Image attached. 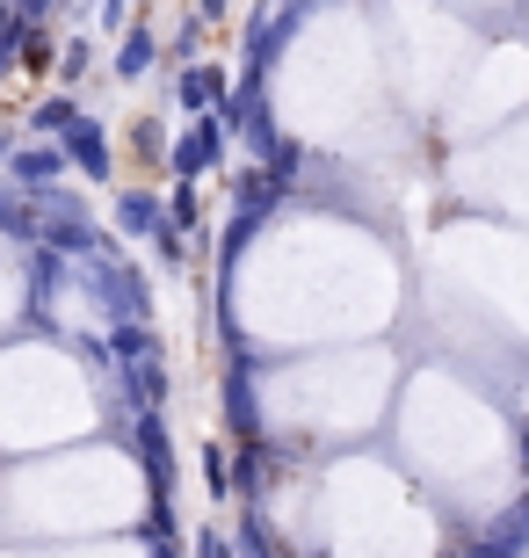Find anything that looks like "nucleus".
<instances>
[{
  "mask_svg": "<svg viewBox=\"0 0 529 558\" xmlns=\"http://www.w3.org/2000/svg\"><path fill=\"white\" fill-rule=\"evenodd\" d=\"M145 59H153V37H131V44H123V73H139Z\"/></svg>",
  "mask_w": 529,
  "mask_h": 558,
  "instance_id": "1",
  "label": "nucleus"
},
{
  "mask_svg": "<svg viewBox=\"0 0 529 558\" xmlns=\"http://www.w3.org/2000/svg\"><path fill=\"white\" fill-rule=\"evenodd\" d=\"M15 8H22L15 22H29V15H44V8H51V0H15Z\"/></svg>",
  "mask_w": 529,
  "mask_h": 558,
  "instance_id": "2",
  "label": "nucleus"
}]
</instances>
